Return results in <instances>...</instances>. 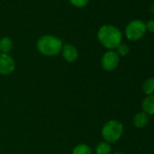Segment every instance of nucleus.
<instances>
[{
	"mask_svg": "<svg viewBox=\"0 0 154 154\" xmlns=\"http://www.w3.org/2000/svg\"><path fill=\"white\" fill-rule=\"evenodd\" d=\"M99 43L108 50H114L122 43V34L121 30L112 25H103L97 32Z\"/></svg>",
	"mask_w": 154,
	"mask_h": 154,
	"instance_id": "f257e3e1",
	"label": "nucleus"
},
{
	"mask_svg": "<svg viewBox=\"0 0 154 154\" xmlns=\"http://www.w3.org/2000/svg\"><path fill=\"white\" fill-rule=\"evenodd\" d=\"M63 41L59 37L53 35H45L38 38L36 48L38 52L48 57L58 55L63 48Z\"/></svg>",
	"mask_w": 154,
	"mask_h": 154,
	"instance_id": "f03ea898",
	"label": "nucleus"
},
{
	"mask_svg": "<svg viewBox=\"0 0 154 154\" xmlns=\"http://www.w3.org/2000/svg\"><path fill=\"white\" fill-rule=\"evenodd\" d=\"M123 125L117 120H110L106 122L102 128V137L104 141L108 143H114L118 141L123 134Z\"/></svg>",
	"mask_w": 154,
	"mask_h": 154,
	"instance_id": "7ed1b4c3",
	"label": "nucleus"
},
{
	"mask_svg": "<svg viewBox=\"0 0 154 154\" xmlns=\"http://www.w3.org/2000/svg\"><path fill=\"white\" fill-rule=\"evenodd\" d=\"M146 33L145 23L141 20L135 19L131 21L125 27L124 34L128 40L130 41H138L143 37Z\"/></svg>",
	"mask_w": 154,
	"mask_h": 154,
	"instance_id": "20e7f679",
	"label": "nucleus"
},
{
	"mask_svg": "<svg viewBox=\"0 0 154 154\" xmlns=\"http://www.w3.org/2000/svg\"><path fill=\"white\" fill-rule=\"evenodd\" d=\"M120 63V56L114 50H108L103 54L101 59V66L106 72L114 71Z\"/></svg>",
	"mask_w": 154,
	"mask_h": 154,
	"instance_id": "39448f33",
	"label": "nucleus"
},
{
	"mask_svg": "<svg viewBox=\"0 0 154 154\" xmlns=\"http://www.w3.org/2000/svg\"><path fill=\"white\" fill-rule=\"evenodd\" d=\"M16 70V62L9 54L0 53V74L9 75Z\"/></svg>",
	"mask_w": 154,
	"mask_h": 154,
	"instance_id": "423d86ee",
	"label": "nucleus"
},
{
	"mask_svg": "<svg viewBox=\"0 0 154 154\" xmlns=\"http://www.w3.org/2000/svg\"><path fill=\"white\" fill-rule=\"evenodd\" d=\"M63 58L68 63H74L79 58V52L72 44H65L63 45L61 51Z\"/></svg>",
	"mask_w": 154,
	"mask_h": 154,
	"instance_id": "0eeeda50",
	"label": "nucleus"
},
{
	"mask_svg": "<svg viewBox=\"0 0 154 154\" xmlns=\"http://www.w3.org/2000/svg\"><path fill=\"white\" fill-rule=\"evenodd\" d=\"M149 115L147 113H145L144 112H138L137 114L134 115L133 119H132V122H133V125L136 127V128H144L148 122H149Z\"/></svg>",
	"mask_w": 154,
	"mask_h": 154,
	"instance_id": "6e6552de",
	"label": "nucleus"
},
{
	"mask_svg": "<svg viewBox=\"0 0 154 154\" xmlns=\"http://www.w3.org/2000/svg\"><path fill=\"white\" fill-rule=\"evenodd\" d=\"M141 108L145 113L149 115H154V94L147 95L141 103Z\"/></svg>",
	"mask_w": 154,
	"mask_h": 154,
	"instance_id": "1a4fd4ad",
	"label": "nucleus"
},
{
	"mask_svg": "<svg viewBox=\"0 0 154 154\" xmlns=\"http://www.w3.org/2000/svg\"><path fill=\"white\" fill-rule=\"evenodd\" d=\"M14 47L13 40L8 36H4L0 39V52L3 54H9Z\"/></svg>",
	"mask_w": 154,
	"mask_h": 154,
	"instance_id": "9d476101",
	"label": "nucleus"
},
{
	"mask_svg": "<svg viewBox=\"0 0 154 154\" xmlns=\"http://www.w3.org/2000/svg\"><path fill=\"white\" fill-rule=\"evenodd\" d=\"M72 154H93V150L89 145L85 143H80L73 148Z\"/></svg>",
	"mask_w": 154,
	"mask_h": 154,
	"instance_id": "9b49d317",
	"label": "nucleus"
},
{
	"mask_svg": "<svg viewBox=\"0 0 154 154\" xmlns=\"http://www.w3.org/2000/svg\"><path fill=\"white\" fill-rule=\"evenodd\" d=\"M111 153H112L111 144L106 141H101L95 147V154H111Z\"/></svg>",
	"mask_w": 154,
	"mask_h": 154,
	"instance_id": "f8f14e48",
	"label": "nucleus"
},
{
	"mask_svg": "<svg viewBox=\"0 0 154 154\" xmlns=\"http://www.w3.org/2000/svg\"><path fill=\"white\" fill-rule=\"evenodd\" d=\"M142 91L146 95L154 94V78H148L143 82Z\"/></svg>",
	"mask_w": 154,
	"mask_h": 154,
	"instance_id": "ddd939ff",
	"label": "nucleus"
},
{
	"mask_svg": "<svg viewBox=\"0 0 154 154\" xmlns=\"http://www.w3.org/2000/svg\"><path fill=\"white\" fill-rule=\"evenodd\" d=\"M116 53L118 54L119 56H126L130 53V47L123 43H121L117 47H116Z\"/></svg>",
	"mask_w": 154,
	"mask_h": 154,
	"instance_id": "4468645a",
	"label": "nucleus"
},
{
	"mask_svg": "<svg viewBox=\"0 0 154 154\" xmlns=\"http://www.w3.org/2000/svg\"><path fill=\"white\" fill-rule=\"evenodd\" d=\"M69 2L71 3L72 6H73L74 8H85L89 2L90 0H69Z\"/></svg>",
	"mask_w": 154,
	"mask_h": 154,
	"instance_id": "2eb2a0df",
	"label": "nucleus"
},
{
	"mask_svg": "<svg viewBox=\"0 0 154 154\" xmlns=\"http://www.w3.org/2000/svg\"><path fill=\"white\" fill-rule=\"evenodd\" d=\"M146 31H149V33H154V20H149L145 24Z\"/></svg>",
	"mask_w": 154,
	"mask_h": 154,
	"instance_id": "dca6fc26",
	"label": "nucleus"
},
{
	"mask_svg": "<svg viewBox=\"0 0 154 154\" xmlns=\"http://www.w3.org/2000/svg\"><path fill=\"white\" fill-rule=\"evenodd\" d=\"M149 10H150V12H151V14H153L154 15V3L151 5V7L149 8Z\"/></svg>",
	"mask_w": 154,
	"mask_h": 154,
	"instance_id": "f3484780",
	"label": "nucleus"
},
{
	"mask_svg": "<svg viewBox=\"0 0 154 154\" xmlns=\"http://www.w3.org/2000/svg\"><path fill=\"white\" fill-rule=\"evenodd\" d=\"M111 154H123L122 152H114V153H111Z\"/></svg>",
	"mask_w": 154,
	"mask_h": 154,
	"instance_id": "a211bd4d",
	"label": "nucleus"
}]
</instances>
